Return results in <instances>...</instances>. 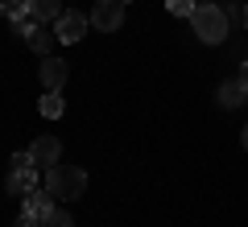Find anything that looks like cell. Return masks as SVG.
<instances>
[{"instance_id": "10", "label": "cell", "mask_w": 248, "mask_h": 227, "mask_svg": "<svg viewBox=\"0 0 248 227\" xmlns=\"http://www.w3.org/2000/svg\"><path fill=\"white\" fill-rule=\"evenodd\" d=\"M240 104H248V91H244V83L240 79H232V83H223L219 87V107H240Z\"/></svg>"}, {"instance_id": "17", "label": "cell", "mask_w": 248, "mask_h": 227, "mask_svg": "<svg viewBox=\"0 0 248 227\" xmlns=\"http://www.w3.org/2000/svg\"><path fill=\"white\" fill-rule=\"evenodd\" d=\"M240 83H244V91H248V62L240 66Z\"/></svg>"}, {"instance_id": "13", "label": "cell", "mask_w": 248, "mask_h": 227, "mask_svg": "<svg viewBox=\"0 0 248 227\" xmlns=\"http://www.w3.org/2000/svg\"><path fill=\"white\" fill-rule=\"evenodd\" d=\"M37 227H75V219H71V211H66V207H54L50 215L37 219Z\"/></svg>"}, {"instance_id": "9", "label": "cell", "mask_w": 248, "mask_h": 227, "mask_svg": "<svg viewBox=\"0 0 248 227\" xmlns=\"http://www.w3.org/2000/svg\"><path fill=\"white\" fill-rule=\"evenodd\" d=\"M54 207H58V198H54L50 190H29V194H25V215H37V219H42V215H50Z\"/></svg>"}, {"instance_id": "2", "label": "cell", "mask_w": 248, "mask_h": 227, "mask_svg": "<svg viewBox=\"0 0 248 227\" xmlns=\"http://www.w3.org/2000/svg\"><path fill=\"white\" fill-rule=\"evenodd\" d=\"M190 29L199 33V42L219 45L223 37H228V13L215 9V4H199V9L190 13Z\"/></svg>"}, {"instance_id": "6", "label": "cell", "mask_w": 248, "mask_h": 227, "mask_svg": "<svg viewBox=\"0 0 248 227\" xmlns=\"http://www.w3.org/2000/svg\"><path fill=\"white\" fill-rule=\"evenodd\" d=\"M29 157H33L37 169H54L58 157H62V140L58 136H37L33 145H29Z\"/></svg>"}, {"instance_id": "15", "label": "cell", "mask_w": 248, "mask_h": 227, "mask_svg": "<svg viewBox=\"0 0 248 227\" xmlns=\"http://www.w3.org/2000/svg\"><path fill=\"white\" fill-rule=\"evenodd\" d=\"M166 9H170V17H190L199 4L195 0H166Z\"/></svg>"}, {"instance_id": "1", "label": "cell", "mask_w": 248, "mask_h": 227, "mask_svg": "<svg viewBox=\"0 0 248 227\" xmlns=\"http://www.w3.org/2000/svg\"><path fill=\"white\" fill-rule=\"evenodd\" d=\"M46 190L54 194L58 202H71L87 190V169L83 166H54L46 169Z\"/></svg>"}, {"instance_id": "3", "label": "cell", "mask_w": 248, "mask_h": 227, "mask_svg": "<svg viewBox=\"0 0 248 227\" xmlns=\"http://www.w3.org/2000/svg\"><path fill=\"white\" fill-rule=\"evenodd\" d=\"M4 190H9V194H29V190H37V166H33V157H29V149L9 157V178H4Z\"/></svg>"}, {"instance_id": "8", "label": "cell", "mask_w": 248, "mask_h": 227, "mask_svg": "<svg viewBox=\"0 0 248 227\" xmlns=\"http://www.w3.org/2000/svg\"><path fill=\"white\" fill-rule=\"evenodd\" d=\"M62 0H29V17L37 21V25H50V21H58L62 17Z\"/></svg>"}, {"instance_id": "5", "label": "cell", "mask_w": 248, "mask_h": 227, "mask_svg": "<svg viewBox=\"0 0 248 227\" xmlns=\"http://www.w3.org/2000/svg\"><path fill=\"white\" fill-rule=\"evenodd\" d=\"M87 25H91V17H87V13H62V17L54 21V33H58V42L75 45L83 33H87Z\"/></svg>"}, {"instance_id": "14", "label": "cell", "mask_w": 248, "mask_h": 227, "mask_svg": "<svg viewBox=\"0 0 248 227\" xmlns=\"http://www.w3.org/2000/svg\"><path fill=\"white\" fill-rule=\"evenodd\" d=\"M0 13L9 21H21V17H29V0H0Z\"/></svg>"}, {"instance_id": "4", "label": "cell", "mask_w": 248, "mask_h": 227, "mask_svg": "<svg viewBox=\"0 0 248 227\" xmlns=\"http://www.w3.org/2000/svg\"><path fill=\"white\" fill-rule=\"evenodd\" d=\"M91 25H95L99 33H116V29L124 25V0H95Z\"/></svg>"}, {"instance_id": "16", "label": "cell", "mask_w": 248, "mask_h": 227, "mask_svg": "<svg viewBox=\"0 0 248 227\" xmlns=\"http://www.w3.org/2000/svg\"><path fill=\"white\" fill-rule=\"evenodd\" d=\"M13 227H37V215H25V211H21V219Z\"/></svg>"}, {"instance_id": "18", "label": "cell", "mask_w": 248, "mask_h": 227, "mask_svg": "<svg viewBox=\"0 0 248 227\" xmlns=\"http://www.w3.org/2000/svg\"><path fill=\"white\" fill-rule=\"evenodd\" d=\"M240 145H244V153H248V128H244V136H240Z\"/></svg>"}, {"instance_id": "12", "label": "cell", "mask_w": 248, "mask_h": 227, "mask_svg": "<svg viewBox=\"0 0 248 227\" xmlns=\"http://www.w3.org/2000/svg\"><path fill=\"white\" fill-rule=\"evenodd\" d=\"M37 107H42V116H46V120H58V116H62V107H66V104H62V91H46V95L37 99Z\"/></svg>"}, {"instance_id": "20", "label": "cell", "mask_w": 248, "mask_h": 227, "mask_svg": "<svg viewBox=\"0 0 248 227\" xmlns=\"http://www.w3.org/2000/svg\"><path fill=\"white\" fill-rule=\"evenodd\" d=\"M124 4H128V0H124Z\"/></svg>"}, {"instance_id": "11", "label": "cell", "mask_w": 248, "mask_h": 227, "mask_svg": "<svg viewBox=\"0 0 248 227\" xmlns=\"http://www.w3.org/2000/svg\"><path fill=\"white\" fill-rule=\"evenodd\" d=\"M25 42H29V45H33V50H37V54H42V58H46V54L54 50V42H58V33H50V29H46V25H33V29H29V33H25Z\"/></svg>"}, {"instance_id": "19", "label": "cell", "mask_w": 248, "mask_h": 227, "mask_svg": "<svg viewBox=\"0 0 248 227\" xmlns=\"http://www.w3.org/2000/svg\"><path fill=\"white\" fill-rule=\"evenodd\" d=\"M244 29H248V4H244Z\"/></svg>"}, {"instance_id": "7", "label": "cell", "mask_w": 248, "mask_h": 227, "mask_svg": "<svg viewBox=\"0 0 248 227\" xmlns=\"http://www.w3.org/2000/svg\"><path fill=\"white\" fill-rule=\"evenodd\" d=\"M37 75H42V87L46 91H62V83H66L71 70H66V62H62V58H50V54H46L42 66H37Z\"/></svg>"}]
</instances>
